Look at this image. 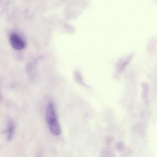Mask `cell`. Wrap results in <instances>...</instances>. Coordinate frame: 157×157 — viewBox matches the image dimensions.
Segmentation results:
<instances>
[{
	"mask_svg": "<svg viewBox=\"0 0 157 157\" xmlns=\"http://www.w3.org/2000/svg\"><path fill=\"white\" fill-rule=\"evenodd\" d=\"M113 138L110 136L107 137L106 139V143L108 145L111 144L113 142Z\"/></svg>",
	"mask_w": 157,
	"mask_h": 157,
	"instance_id": "5",
	"label": "cell"
},
{
	"mask_svg": "<svg viewBox=\"0 0 157 157\" xmlns=\"http://www.w3.org/2000/svg\"><path fill=\"white\" fill-rule=\"evenodd\" d=\"M15 129V126L13 121L11 119L9 120L7 124L5 130L7 139L10 141L13 136Z\"/></svg>",
	"mask_w": 157,
	"mask_h": 157,
	"instance_id": "3",
	"label": "cell"
},
{
	"mask_svg": "<svg viewBox=\"0 0 157 157\" xmlns=\"http://www.w3.org/2000/svg\"><path fill=\"white\" fill-rule=\"evenodd\" d=\"M46 119L51 133L54 135H59L61 133L60 128L54 105L52 103H50L47 106Z\"/></svg>",
	"mask_w": 157,
	"mask_h": 157,
	"instance_id": "1",
	"label": "cell"
},
{
	"mask_svg": "<svg viewBox=\"0 0 157 157\" xmlns=\"http://www.w3.org/2000/svg\"><path fill=\"white\" fill-rule=\"evenodd\" d=\"M10 40L12 46L16 50H21L25 47V42L16 33H13L10 35Z\"/></svg>",
	"mask_w": 157,
	"mask_h": 157,
	"instance_id": "2",
	"label": "cell"
},
{
	"mask_svg": "<svg viewBox=\"0 0 157 157\" xmlns=\"http://www.w3.org/2000/svg\"><path fill=\"white\" fill-rule=\"evenodd\" d=\"M124 144L121 142L117 143L116 145V147L118 151L122 150L124 148Z\"/></svg>",
	"mask_w": 157,
	"mask_h": 157,
	"instance_id": "4",
	"label": "cell"
}]
</instances>
